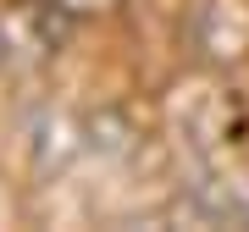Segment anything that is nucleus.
<instances>
[{"label": "nucleus", "mask_w": 249, "mask_h": 232, "mask_svg": "<svg viewBox=\"0 0 249 232\" xmlns=\"http://www.w3.org/2000/svg\"><path fill=\"white\" fill-rule=\"evenodd\" d=\"M11 61V39H6V28H0V66Z\"/></svg>", "instance_id": "nucleus-1"}]
</instances>
